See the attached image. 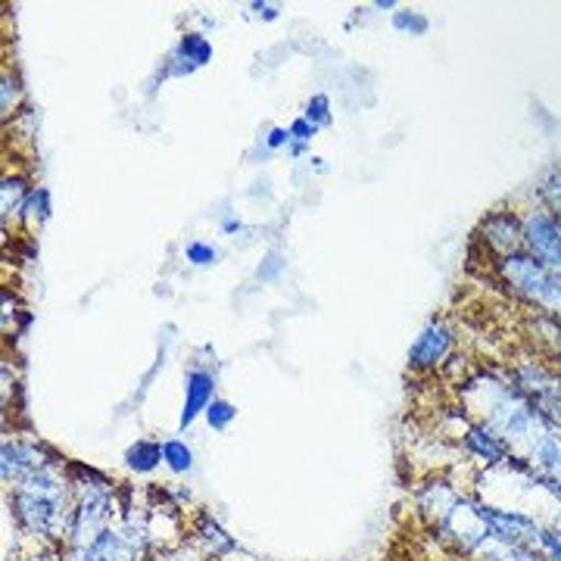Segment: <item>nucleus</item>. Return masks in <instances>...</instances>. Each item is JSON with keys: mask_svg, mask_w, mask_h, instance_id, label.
Instances as JSON below:
<instances>
[{"mask_svg": "<svg viewBox=\"0 0 561 561\" xmlns=\"http://www.w3.org/2000/svg\"><path fill=\"white\" fill-rule=\"evenodd\" d=\"M287 131H290V144H287V153H290V157H302V153L309 150L312 138L319 135V128H316L312 122L302 119V116L300 119L290 122V128H287Z\"/></svg>", "mask_w": 561, "mask_h": 561, "instance_id": "obj_17", "label": "nucleus"}, {"mask_svg": "<svg viewBox=\"0 0 561 561\" xmlns=\"http://www.w3.org/2000/svg\"><path fill=\"white\" fill-rule=\"evenodd\" d=\"M453 346H456L453 328L443 319H431L421 328L415 343L409 346V368L412 371H437V368L446 365Z\"/></svg>", "mask_w": 561, "mask_h": 561, "instance_id": "obj_7", "label": "nucleus"}, {"mask_svg": "<svg viewBox=\"0 0 561 561\" xmlns=\"http://www.w3.org/2000/svg\"><path fill=\"white\" fill-rule=\"evenodd\" d=\"M302 119L312 122L316 128H328L334 116H331V101L324 98V94H316L312 101L306 103V113H302Z\"/></svg>", "mask_w": 561, "mask_h": 561, "instance_id": "obj_22", "label": "nucleus"}, {"mask_svg": "<svg viewBox=\"0 0 561 561\" xmlns=\"http://www.w3.org/2000/svg\"><path fill=\"white\" fill-rule=\"evenodd\" d=\"M496 275L518 300L540 309L549 319L561 321V272L542 265L522 250L496 262Z\"/></svg>", "mask_w": 561, "mask_h": 561, "instance_id": "obj_1", "label": "nucleus"}, {"mask_svg": "<svg viewBox=\"0 0 561 561\" xmlns=\"http://www.w3.org/2000/svg\"><path fill=\"white\" fill-rule=\"evenodd\" d=\"M162 461V443L157 440H135L128 449H125V465H128V471H135V474H150V471H157V465Z\"/></svg>", "mask_w": 561, "mask_h": 561, "instance_id": "obj_12", "label": "nucleus"}, {"mask_svg": "<svg viewBox=\"0 0 561 561\" xmlns=\"http://www.w3.org/2000/svg\"><path fill=\"white\" fill-rule=\"evenodd\" d=\"M522 459H527V465L540 474V481L552 483L561 490V431L546 424L542 434L537 440L530 443V449L524 453Z\"/></svg>", "mask_w": 561, "mask_h": 561, "instance_id": "obj_8", "label": "nucleus"}, {"mask_svg": "<svg viewBox=\"0 0 561 561\" xmlns=\"http://www.w3.org/2000/svg\"><path fill=\"white\" fill-rule=\"evenodd\" d=\"M28 194H32V191L25 187V179H20V175H7V179H3V184H0L3 221H10V216H22Z\"/></svg>", "mask_w": 561, "mask_h": 561, "instance_id": "obj_14", "label": "nucleus"}, {"mask_svg": "<svg viewBox=\"0 0 561 561\" xmlns=\"http://www.w3.org/2000/svg\"><path fill=\"white\" fill-rule=\"evenodd\" d=\"M461 446H465L468 456H474L486 468H500L512 456V449L505 446V440H500L490 427H483L478 421L468 424V431L461 434Z\"/></svg>", "mask_w": 561, "mask_h": 561, "instance_id": "obj_10", "label": "nucleus"}, {"mask_svg": "<svg viewBox=\"0 0 561 561\" xmlns=\"http://www.w3.org/2000/svg\"><path fill=\"white\" fill-rule=\"evenodd\" d=\"M22 219L25 221H47L50 219V191L47 187H32L28 201H25V209H22Z\"/></svg>", "mask_w": 561, "mask_h": 561, "instance_id": "obj_18", "label": "nucleus"}, {"mask_svg": "<svg viewBox=\"0 0 561 561\" xmlns=\"http://www.w3.org/2000/svg\"><path fill=\"white\" fill-rule=\"evenodd\" d=\"M478 515L486 524L490 537L508 546H527V549H537L540 546L542 524L527 515V512H512V508H496V505H486L478 500Z\"/></svg>", "mask_w": 561, "mask_h": 561, "instance_id": "obj_3", "label": "nucleus"}, {"mask_svg": "<svg viewBox=\"0 0 561 561\" xmlns=\"http://www.w3.org/2000/svg\"><path fill=\"white\" fill-rule=\"evenodd\" d=\"M20 79L16 76H10V72H3V119H10L13 116V110H16V103H20Z\"/></svg>", "mask_w": 561, "mask_h": 561, "instance_id": "obj_24", "label": "nucleus"}, {"mask_svg": "<svg viewBox=\"0 0 561 561\" xmlns=\"http://www.w3.org/2000/svg\"><path fill=\"white\" fill-rule=\"evenodd\" d=\"M213 400H216V378L203 368H191L184 375V405H181L179 419L181 431H187L201 415H206Z\"/></svg>", "mask_w": 561, "mask_h": 561, "instance_id": "obj_9", "label": "nucleus"}, {"mask_svg": "<svg viewBox=\"0 0 561 561\" xmlns=\"http://www.w3.org/2000/svg\"><path fill=\"white\" fill-rule=\"evenodd\" d=\"M234 231H241V221L225 216V219H221V234H234Z\"/></svg>", "mask_w": 561, "mask_h": 561, "instance_id": "obj_28", "label": "nucleus"}, {"mask_svg": "<svg viewBox=\"0 0 561 561\" xmlns=\"http://www.w3.org/2000/svg\"><path fill=\"white\" fill-rule=\"evenodd\" d=\"M69 461L50 453L44 443L32 440H7L3 443V481L22 483L25 478L38 474L44 468H66Z\"/></svg>", "mask_w": 561, "mask_h": 561, "instance_id": "obj_6", "label": "nucleus"}, {"mask_svg": "<svg viewBox=\"0 0 561 561\" xmlns=\"http://www.w3.org/2000/svg\"><path fill=\"white\" fill-rule=\"evenodd\" d=\"M253 10H260V16H265V20H278V7H268V3H253Z\"/></svg>", "mask_w": 561, "mask_h": 561, "instance_id": "obj_27", "label": "nucleus"}, {"mask_svg": "<svg viewBox=\"0 0 561 561\" xmlns=\"http://www.w3.org/2000/svg\"><path fill=\"white\" fill-rule=\"evenodd\" d=\"M197 537H201L203 549H206L213 559H225L228 552H234V549H238V542L231 540V537H228V534H225L219 524L213 522L206 512L197 518Z\"/></svg>", "mask_w": 561, "mask_h": 561, "instance_id": "obj_13", "label": "nucleus"}, {"mask_svg": "<svg viewBox=\"0 0 561 561\" xmlns=\"http://www.w3.org/2000/svg\"><path fill=\"white\" fill-rule=\"evenodd\" d=\"M209 60H213V44H209V38L201 35V32H191V35H184L179 41V47L172 54L175 66H169V76H191L194 69H201Z\"/></svg>", "mask_w": 561, "mask_h": 561, "instance_id": "obj_11", "label": "nucleus"}, {"mask_svg": "<svg viewBox=\"0 0 561 561\" xmlns=\"http://www.w3.org/2000/svg\"><path fill=\"white\" fill-rule=\"evenodd\" d=\"M393 28L402 32V35H409V38H421V35L431 32V20L424 13H419V10H397L393 13Z\"/></svg>", "mask_w": 561, "mask_h": 561, "instance_id": "obj_16", "label": "nucleus"}, {"mask_svg": "<svg viewBox=\"0 0 561 561\" xmlns=\"http://www.w3.org/2000/svg\"><path fill=\"white\" fill-rule=\"evenodd\" d=\"M147 552V534L138 524H125L122 530L106 527L84 552H69L66 561H140Z\"/></svg>", "mask_w": 561, "mask_h": 561, "instance_id": "obj_4", "label": "nucleus"}, {"mask_svg": "<svg viewBox=\"0 0 561 561\" xmlns=\"http://www.w3.org/2000/svg\"><path fill=\"white\" fill-rule=\"evenodd\" d=\"M28 561H57V559H54V556H47V552H41V556H32Z\"/></svg>", "mask_w": 561, "mask_h": 561, "instance_id": "obj_30", "label": "nucleus"}, {"mask_svg": "<svg viewBox=\"0 0 561 561\" xmlns=\"http://www.w3.org/2000/svg\"><path fill=\"white\" fill-rule=\"evenodd\" d=\"M537 552H540L546 561H561V530L559 527H542Z\"/></svg>", "mask_w": 561, "mask_h": 561, "instance_id": "obj_23", "label": "nucleus"}, {"mask_svg": "<svg viewBox=\"0 0 561 561\" xmlns=\"http://www.w3.org/2000/svg\"><path fill=\"white\" fill-rule=\"evenodd\" d=\"M162 461L172 474H191L194 471V449L179 437L162 440Z\"/></svg>", "mask_w": 561, "mask_h": 561, "instance_id": "obj_15", "label": "nucleus"}, {"mask_svg": "<svg viewBox=\"0 0 561 561\" xmlns=\"http://www.w3.org/2000/svg\"><path fill=\"white\" fill-rule=\"evenodd\" d=\"M537 409L542 412V419L561 431V371H556V383H552L549 397H542V400L537 402Z\"/></svg>", "mask_w": 561, "mask_h": 561, "instance_id": "obj_21", "label": "nucleus"}, {"mask_svg": "<svg viewBox=\"0 0 561 561\" xmlns=\"http://www.w3.org/2000/svg\"><path fill=\"white\" fill-rule=\"evenodd\" d=\"M474 238L496 256V262L515 256L524 250V219L512 209H493L481 219Z\"/></svg>", "mask_w": 561, "mask_h": 561, "instance_id": "obj_5", "label": "nucleus"}, {"mask_svg": "<svg viewBox=\"0 0 561 561\" xmlns=\"http://www.w3.org/2000/svg\"><path fill=\"white\" fill-rule=\"evenodd\" d=\"M184 260L191 262L194 268H209V265H216L221 260V253L213 247V243L206 241H191L184 247Z\"/></svg>", "mask_w": 561, "mask_h": 561, "instance_id": "obj_19", "label": "nucleus"}, {"mask_svg": "<svg viewBox=\"0 0 561 561\" xmlns=\"http://www.w3.org/2000/svg\"><path fill=\"white\" fill-rule=\"evenodd\" d=\"M206 424L213 427V431H228L231 427V421L238 419V409L231 405L228 400H213V405L206 409Z\"/></svg>", "mask_w": 561, "mask_h": 561, "instance_id": "obj_20", "label": "nucleus"}, {"mask_svg": "<svg viewBox=\"0 0 561 561\" xmlns=\"http://www.w3.org/2000/svg\"><path fill=\"white\" fill-rule=\"evenodd\" d=\"M393 7H397L393 0H378V3H375V10H393Z\"/></svg>", "mask_w": 561, "mask_h": 561, "instance_id": "obj_29", "label": "nucleus"}, {"mask_svg": "<svg viewBox=\"0 0 561 561\" xmlns=\"http://www.w3.org/2000/svg\"><path fill=\"white\" fill-rule=\"evenodd\" d=\"M157 561H201V556L194 552V549H187V546H179V549H172V552H165Z\"/></svg>", "mask_w": 561, "mask_h": 561, "instance_id": "obj_26", "label": "nucleus"}, {"mask_svg": "<svg viewBox=\"0 0 561 561\" xmlns=\"http://www.w3.org/2000/svg\"><path fill=\"white\" fill-rule=\"evenodd\" d=\"M524 219V253L561 272V221L546 206H530Z\"/></svg>", "mask_w": 561, "mask_h": 561, "instance_id": "obj_2", "label": "nucleus"}, {"mask_svg": "<svg viewBox=\"0 0 561 561\" xmlns=\"http://www.w3.org/2000/svg\"><path fill=\"white\" fill-rule=\"evenodd\" d=\"M287 144H290V131H287V128H272L268 138H265V147H268V150H280V147H287Z\"/></svg>", "mask_w": 561, "mask_h": 561, "instance_id": "obj_25", "label": "nucleus"}]
</instances>
